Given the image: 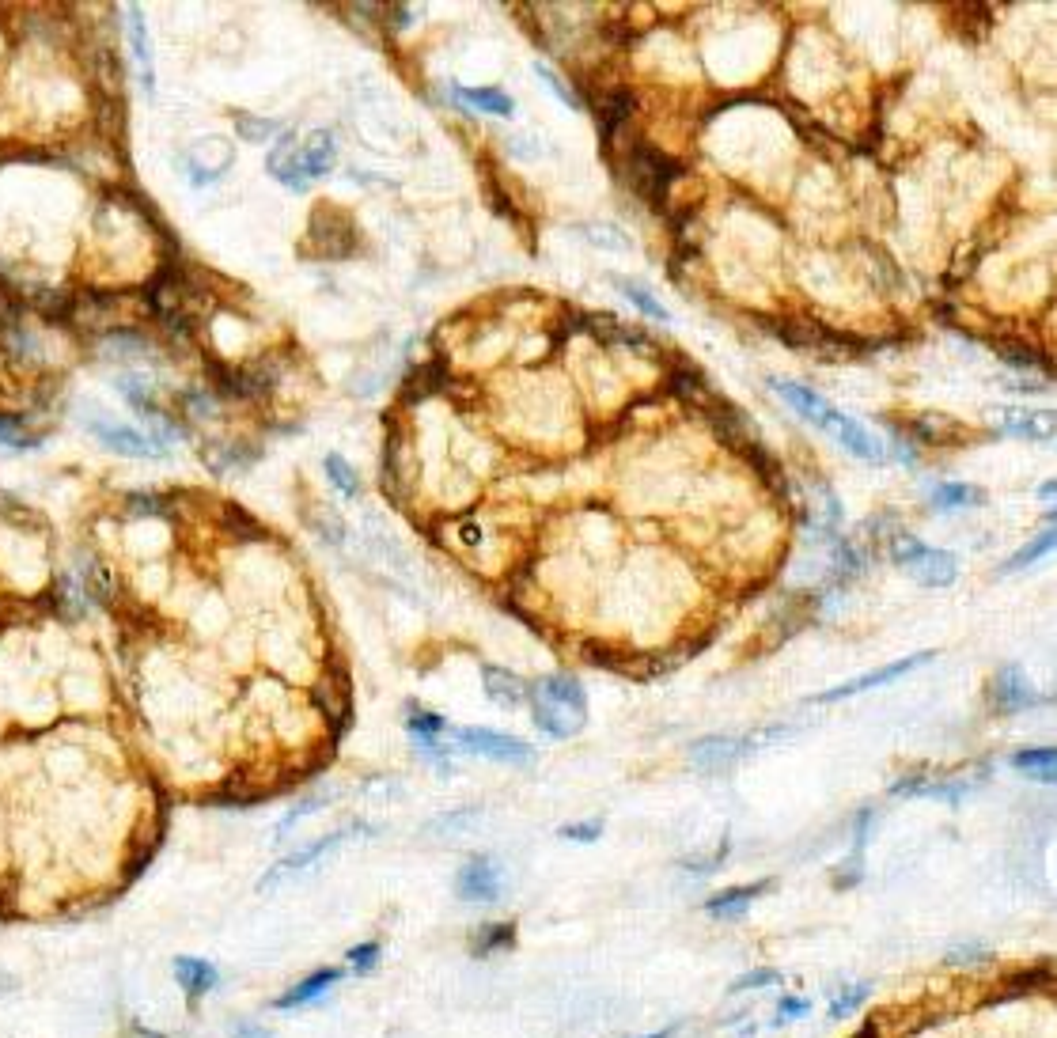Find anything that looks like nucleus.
Listing matches in <instances>:
<instances>
[{"label": "nucleus", "instance_id": "f3484780", "mask_svg": "<svg viewBox=\"0 0 1057 1038\" xmlns=\"http://www.w3.org/2000/svg\"><path fill=\"white\" fill-rule=\"evenodd\" d=\"M766 887H770V883H747V887H732V891H724V895L709 898V902H705V913H709V917H717V921H739V917H747V910L754 906V898L766 895Z\"/></svg>", "mask_w": 1057, "mask_h": 1038}, {"label": "nucleus", "instance_id": "7ed1b4c3", "mask_svg": "<svg viewBox=\"0 0 1057 1038\" xmlns=\"http://www.w3.org/2000/svg\"><path fill=\"white\" fill-rule=\"evenodd\" d=\"M527 698H531L535 728L550 739H573L588 720V705H584L588 698L573 675H546L527 690Z\"/></svg>", "mask_w": 1057, "mask_h": 1038}, {"label": "nucleus", "instance_id": "412c9836", "mask_svg": "<svg viewBox=\"0 0 1057 1038\" xmlns=\"http://www.w3.org/2000/svg\"><path fill=\"white\" fill-rule=\"evenodd\" d=\"M455 95L463 99L466 107L482 110V114H497V118H508L516 103L508 99V91L501 88H455Z\"/></svg>", "mask_w": 1057, "mask_h": 1038}, {"label": "nucleus", "instance_id": "9d476101", "mask_svg": "<svg viewBox=\"0 0 1057 1038\" xmlns=\"http://www.w3.org/2000/svg\"><path fill=\"white\" fill-rule=\"evenodd\" d=\"M932 660H936V652H914V656H906V660H895V663H887V667H876V671L860 675V679L842 682V686H834V690H823L819 698H811V701L830 705V701L853 698V694H868V690H876V686H891V682H898L902 675H910V671H917V667H925V663H932Z\"/></svg>", "mask_w": 1057, "mask_h": 1038}, {"label": "nucleus", "instance_id": "6ab92c4d", "mask_svg": "<svg viewBox=\"0 0 1057 1038\" xmlns=\"http://www.w3.org/2000/svg\"><path fill=\"white\" fill-rule=\"evenodd\" d=\"M482 686H485V694H489V701L501 705V709H516V705L527 698L523 679L520 675H512V671H504V667H485Z\"/></svg>", "mask_w": 1057, "mask_h": 1038}, {"label": "nucleus", "instance_id": "2f4dec72", "mask_svg": "<svg viewBox=\"0 0 1057 1038\" xmlns=\"http://www.w3.org/2000/svg\"><path fill=\"white\" fill-rule=\"evenodd\" d=\"M535 72H538V80H542L546 88L554 91L557 99L565 103V107H569V110H580V99H576V91H573V88H565V84H561V76H557L554 69H546V65H535Z\"/></svg>", "mask_w": 1057, "mask_h": 1038}, {"label": "nucleus", "instance_id": "39448f33", "mask_svg": "<svg viewBox=\"0 0 1057 1038\" xmlns=\"http://www.w3.org/2000/svg\"><path fill=\"white\" fill-rule=\"evenodd\" d=\"M84 425L91 429V436L103 444V448L118 451V455H129V459H163L167 455V440L156 436V432H141L133 425H122L114 417H103V413H88Z\"/></svg>", "mask_w": 1057, "mask_h": 1038}, {"label": "nucleus", "instance_id": "e433bc0d", "mask_svg": "<svg viewBox=\"0 0 1057 1038\" xmlns=\"http://www.w3.org/2000/svg\"><path fill=\"white\" fill-rule=\"evenodd\" d=\"M599 834H603V826L599 823H573V826L561 830V838H569V842H595Z\"/></svg>", "mask_w": 1057, "mask_h": 1038}, {"label": "nucleus", "instance_id": "c756f323", "mask_svg": "<svg viewBox=\"0 0 1057 1038\" xmlns=\"http://www.w3.org/2000/svg\"><path fill=\"white\" fill-rule=\"evenodd\" d=\"M868 993H872V985H849V989H842V993L834 997V1004H830V1016H834V1020H845L849 1012H857L860 1004L868 1001Z\"/></svg>", "mask_w": 1057, "mask_h": 1038}, {"label": "nucleus", "instance_id": "f704fd0d", "mask_svg": "<svg viewBox=\"0 0 1057 1038\" xmlns=\"http://www.w3.org/2000/svg\"><path fill=\"white\" fill-rule=\"evenodd\" d=\"M376 963H379V944H357V948L349 951V967L357 970V974L372 970Z\"/></svg>", "mask_w": 1057, "mask_h": 1038}, {"label": "nucleus", "instance_id": "c85d7f7f", "mask_svg": "<svg viewBox=\"0 0 1057 1038\" xmlns=\"http://www.w3.org/2000/svg\"><path fill=\"white\" fill-rule=\"evenodd\" d=\"M235 126H239V133H243L247 141H269V137H281V122H273V118L239 114V118H235Z\"/></svg>", "mask_w": 1057, "mask_h": 1038}, {"label": "nucleus", "instance_id": "cd10ccee", "mask_svg": "<svg viewBox=\"0 0 1057 1038\" xmlns=\"http://www.w3.org/2000/svg\"><path fill=\"white\" fill-rule=\"evenodd\" d=\"M326 478L338 485V493H345V497H353V493H357V485H360L357 470L345 463L341 455H326Z\"/></svg>", "mask_w": 1057, "mask_h": 1038}, {"label": "nucleus", "instance_id": "c9c22d12", "mask_svg": "<svg viewBox=\"0 0 1057 1038\" xmlns=\"http://www.w3.org/2000/svg\"><path fill=\"white\" fill-rule=\"evenodd\" d=\"M584 235H588V239H595V243L618 247V251H626V247H629L626 232H618V228H584Z\"/></svg>", "mask_w": 1057, "mask_h": 1038}, {"label": "nucleus", "instance_id": "393cba45", "mask_svg": "<svg viewBox=\"0 0 1057 1038\" xmlns=\"http://www.w3.org/2000/svg\"><path fill=\"white\" fill-rule=\"evenodd\" d=\"M618 288L626 292V300L637 307V311H645L648 319H656V323H671V315L663 311V304L656 300V296H652V292H648V288L633 285V281H618Z\"/></svg>", "mask_w": 1057, "mask_h": 1038}, {"label": "nucleus", "instance_id": "20e7f679", "mask_svg": "<svg viewBox=\"0 0 1057 1038\" xmlns=\"http://www.w3.org/2000/svg\"><path fill=\"white\" fill-rule=\"evenodd\" d=\"M891 561H895L898 569H906V573L914 576L917 584H925V588H948L951 580L959 576L955 554L932 550V546H925L914 535H898L891 542Z\"/></svg>", "mask_w": 1057, "mask_h": 1038}, {"label": "nucleus", "instance_id": "473e14b6", "mask_svg": "<svg viewBox=\"0 0 1057 1038\" xmlns=\"http://www.w3.org/2000/svg\"><path fill=\"white\" fill-rule=\"evenodd\" d=\"M766 985H781V974L777 970H751L743 974L739 982L732 985V993H747V989H766Z\"/></svg>", "mask_w": 1057, "mask_h": 1038}, {"label": "nucleus", "instance_id": "4468645a", "mask_svg": "<svg viewBox=\"0 0 1057 1038\" xmlns=\"http://www.w3.org/2000/svg\"><path fill=\"white\" fill-rule=\"evenodd\" d=\"M993 421L1001 425V432L1023 436V440H1050L1054 436V413L1046 410H1001L993 413Z\"/></svg>", "mask_w": 1057, "mask_h": 1038}, {"label": "nucleus", "instance_id": "b1692460", "mask_svg": "<svg viewBox=\"0 0 1057 1038\" xmlns=\"http://www.w3.org/2000/svg\"><path fill=\"white\" fill-rule=\"evenodd\" d=\"M1050 546H1054V527L1046 523V527H1042V535L1035 538V542H1027V546H1023L1020 554H1016V557H1008V561H1004V565H1001V573H1020V569H1027V565H1031V561H1039V557L1046 554Z\"/></svg>", "mask_w": 1057, "mask_h": 1038}, {"label": "nucleus", "instance_id": "6e6552de", "mask_svg": "<svg viewBox=\"0 0 1057 1038\" xmlns=\"http://www.w3.org/2000/svg\"><path fill=\"white\" fill-rule=\"evenodd\" d=\"M455 747H463L470 754H482V758H493V762H508V766H527L535 751L520 743L516 735L493 732V728H459L455 732Z\"/></svg>", "mask_w": 1057, "mask_h": 1038}, {"label": "nucleus", "instance_id": "7c9ffc66", "mask_svg": "<svg viewBox=\"0 0 1057 1038\" xmlns=\"http://www.w3.org/2000/svg\"><path fill=\"white\" fill-rule=\"evenodd\" d=\"M512 925H489V929L478 932V940H474V948L478 951H497V948H512Z\"/></svg>", "mask_w": 1057, "mask_h": 1038}, {"label": "nucleus", "instance_id": "1a4fd4ad", "mask_svg": "<svg viewBox=\"0 0 1057 1038\" xmlns=\"http://www.w3.org/2000/svg\"><path fill=\"white\" fill-rule=\"evenodd\" d=\"M455 891L463 902L489 906L504 895V868L497 857H470L455 876Z\"/></svg>", "mask_w": 1057, "mask_h": 1038}, {"label": "nucleus", "instance_id": "f257e3e1", "mask_svg": "<svg viewBox=\"0 0 1057 1038\" xmlns=\"http://www.w3.org/2000/svg\"><path fill=\"white\" fill-rule=\"evenodd\" d=\"M338 167V137L330 129L281 133L266 160V171L288 190H307Z\"/></svg>", "mask_w": 1057, "mask_h": 1038}, {"label": "nucleus", "instance_id": "f03ea898", "mask_svg": "<svg viewBox=\"0 0 1057 1038\" xmlns=\"http://www.w3.org/2000/svg\"><path fill=\"white\" fill-rule=\"evenodd\" d=\"M770 387L781 394L800 417H807L811 425H819L826 436H834V440H838L845 451H853L857 459H883V455H887V448L879 444L872 432L864 429L860 421H853V417H845L842 410H834L823 394L807 391V387L789 383V379H770Z\"/></svg>", "mask_w": 1057, "mask_h": 1038}, {"label": "nucleus", "instance_id": "9b49d317", "mask_svg": "<svg viewBox=\"0 0 1057 1038\" xmlns=\"http://www.w3.org/2000/svg\"><path fill=\"white\" fill-rule=\"evenodd\" d=\"M675 175H679V167L663 152L648 148V144L633 148V182H637V194H645L652 205H663V190L671 186Z\"/></svg>", "mask_w": 1057, "mask_h": 1038}, {"label": "nucleus", "instance_id": "4be33fe9", "mask_svg": "<svg viewBox=\"0 0 1057 1038\" xmlns=\"http://www.w3.org/2000/svg\"><path fill=\"white\" fill-rule=\"evenodd\" d=\"M126 19H129V42H133V54H137V65H141V84L144 91L152 95V57H148V38H144V16H141V8L137 4H129L126 8Z\"/></svg>", "mask_w": 1057, "mask_h": 1038}, {"label": "nucleus", "instance_id": "dca6fc26", "mask_svg": "<svg viewBox=\"0 0 1057 1038\" xmlns=\"http://www.w3.org/2000/svg\"><path fill=\"white\" fill-rule=\"evenodd\" d=\"M747 751H751V743H743V739L709 735V739H701V743L690 747V758L698 762L701 770H724V766H732L735 758H743Z\"/></svg>", "mask_w": 1057, "mask_h": 1038}, {"label": "nucleus", "instance_id": "0eeeda50", "mask_svg": "<svg viewBox=\"0 0 1057 1038\" xmlns=\"http://www.w3.org/2000/svg\"><path fill=\"white\" fill-rule=\"evenodd\" d=\"M186 179L190 186H213L216 179H224L235 163V144L228 137H201L186 148Z\"/></svg>", "mask_w": 1057, "mask_h": 1038}, {"label": "nucleus", "instance_id": "ddd939ff", "mask_svg": "<svg viewBox=\"0 0 1057 1038\" xmlns=\"http://www.w3.org/2000/svg\"><path fill=\"white\" fill-rule=\"evenodd\" d=\"M993 690H997V705H1001L1004 713H1020V709H1031V705H1039V690L1027 682V675H1023L1016 663H1008V667H1001L997 671V682H993Z\"/></svg>", "mask_w": 1057, "mask_h": 1038}, {"label": "nucleus", "instance_id": "58836bf2", "mask_svg": "<svg viewBox=\"0 0 1057 1038\" xmlns=\"http://www.w3.org/2000/svg\"><path fill=\"white\" fill-rule=\"evenodd\" d=\"M232 1035L235 1038H269V1031H266V1027H258V1023H243V1020H239L232 1027Z\"/></svg>", "mask_w": 1057, "mask_h": 1038}, {"label": "nucleus", "instance_id": "423d86ee", "mask_svg": "<svg viewBox=\"0 0 1057 1038\" xmlns=\"http://www.w3.org/2000/svg\"><path fill=\"white\" fill-rule=\"evenodd\" d=\"M364 834H368V826L353 823V826H345V830H338V834H326V838H319V842L307 845V849H300V853H292V857H281L277 864H273V868H269L266 876H262V891H269L273 883H285L288 876H300V872H307V868H315V864H319L326 853H334V849H341L345 842L364 838Z\"/></svg>", "mask_w": 1057, "mask_h": 1038}, {"label": "nucleus", "instance_id": "f8f14e48", "mask_svg": "<svg viewBox=\"0 0 1057 1038\" xmlns=\"http://www.w3.org/2000/svg\"><path fill=\"white\" fill-rule=\"evenodd\" d=\"M326 213H330V220H323V213H315V224H311L304 247H311V254H323V258H345L357 247V232H353L345 213H334V209H326Z\"/></svg>", "mask_w": 1057, "mask_h": 1038}, {"label": "nucleus", "instance_id": "bb28decb", "mask_svg": "<svg viewBox=\"0 0 1057 1038\" xmlns=\"http://www.w3.org/2000/svg\"><path fill=\"white\" fill-rule=\"evenodd\" d=\"M0 444H4V448L23 451V448H35L38 436L27 429L23 421H16V417H0Z\"/></svg>", "mask_w": 1057, "mask_h": 1038}, {"label": "nucleus", "instance_id": "5701e85b", "mask_svg": "<svg viewBox=\"0 0 1057 1038\" xmlns=\"http://www.w3.org/2000/svg\"><path fill=\"white\" fill-rule=\"evenodd\" d=\"M974 504H982V489H974V485L944 482V485L932 489V508H940V512H951V508H974Z\"/></svg>", "mask_w": 1057, "mask_h": 1038}, {"label": "nucleus", "instance_id": "a211bd4d", "mask_svg": "<svg viewBox=\"0 0 1057 1038\" xmlns=\"http://www.w3.org/2000/svg\"><path fill=\"white\" fill-rule=\"evenodd\" d=\"M175 978H179V985L186 989V997H205V993H213L216 982H220V974H216L213 963L194 959V955H179V959H175Z\"/></svg>", "mask_w": 1057, "mask_h": 1038}, {"label": "nucleus", "instance_id": "a878e982", "mask_svg": "<svg viewBox=\"0 0 1057 1038\" xmlns=\"http://www.w3.org/2000/svg\"><path fill=\"white\" fill-rule=\"evenodd\" d=\"M406 728H410L413 743L421 747V743H436V739H440V732H444V720H440L436 713L410 709V716H406Z\"/></svg>", "mask_w": 1057, "mask_h": 1038}, {"label": "nucleus", "instance_id": "aec40b11", "mask_svg": "<svg viewBox=\"0 0 1057 1038\" xmlns=\"http://www.w3.org/2000/svg\"><path fill=\"white\" fill-rule=\"evenodd\" d=\"M1016 773L1031 777V781H1042V785H1054L1057 777V754L1054 747H1031V751H1020L1012 758Z\"/></svg>", "mask_w": 1057, "mask_h": 1038}, {"label": "nucleus", "instance_id": "4c0bfd02", "mask_svg": "<svg viewBox=\"0 0 1057 1038\" xmlns=\"http://www.w3.org/2000/svg\"><path fill=\"white\" fill-rule=\"evenodd\" d=\"M989 959V951H974L970 944H963L959 951H948L944 955V963H951V967H959V963H986Z\"/></svg>", "mask_w": 1057, "mask_h": 1038}, {"label": "nucleus", "instance_id": "2eb2a0df", "mask_svg": "<svg viewBox=\"0 0 1057 1038\" xmlns=\"http://www.w3.org/2000/svg\"><path fill=\"white\" fill-rule=\"evenodd\" d=\"M338 982H341V970H334V967L315 970L311 978H304V982L292 985L285 997H277V1001H273V1008H281V1012H292V1008H304V1004L323 1001L326 993H330V989H334Z\"/></svg>", "mask_w": 1057, "mask_h": 1038}, {"label": "nucleus", "instance_id": "72a5a7b5", "mask_svg": "<svg viewBox=\"0 0 1057 1038\" xmlns=\"http://www.w3.org/2000/svg\"><path fill=\"white\" fill-rule=\"evenodd\" d=\"M807 1016V1001L804 997H785L777 1004V1016H773V1027H785L789 1020H804Z\"/></svg>", "mask_w": 1057, "mask_h": 1038}]
</instances>
